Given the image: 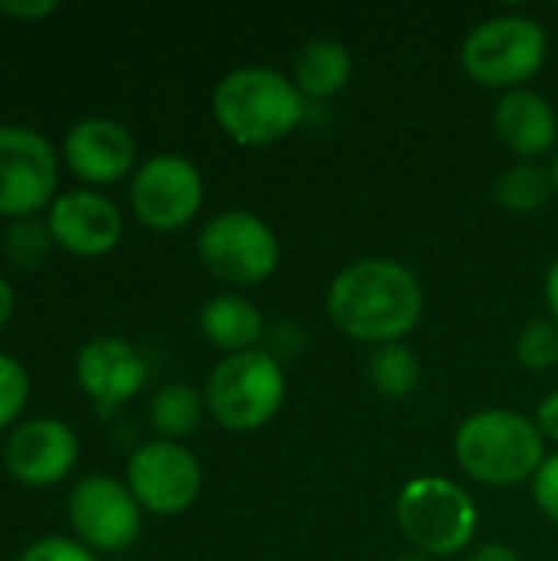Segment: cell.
Listing matches in <instances>:
<instances>
[{"label":"cell","mask_w":558,"mask_h":561,"mask_svg":"<svg viewBox=\"0 0 558 561\" xmlns=\"http://www.w3.org/2000/svg\"><path fill=\"white\" fill-rule=\"evenodd\" d=\"M536 424H539V431H543L546 440H556L558 444V391L546 394V398L539 401V408H536Z\"/></svg>","instance_id":"f1b7e54d"},{"label":"cell","mask_w":558,"mask_h":561,"mask_svg":"<svg viewBox=\"0 0 558 561\" xmlns=\"http://www.w3.org/2000/svg\"><path fill=\"white\" fill-rule=\"evenodd\" d=\"M201 332L204 339L220 348L224 355H240V352H253L263 348L266 339V319L260 312L257 302H250L240 293H220L210 296L201 306Z\"/></svg>","instance_id":"e0dca14e"},{"label":"cell","mask_w":558,"mask_h":561,"mask_svg":"<svg viewBox=\"0 0 558 561\" xmlns=\"http://www.w3.org/2000/svg\"><path fill=\"white\" fill-rule=\"evenodd\" d=\"M352 79V49L339 39L316 36L299 46L293 62V82L303 92V99L326 102L339 95Z\"/></svg>","instance_id":"ac0fdd59"},{"label":"cell","mask_w":558,"mask_h":561,"mask_svg":"<svg viewBox=\"0 0 558 561\" xmlns=\"http://www.w3.org/2000/svg\"><path fill=\"white\" fill-rule=\"evenodd\" d=\"M16 561H99L92 549H86L79 539L69 536H43L30 542Z\"/></svg>","instance_id":"d4e9b609"},{"label":"cell","mask_w":558,"mask_h":561,"mask_svg":"<svg viewBox=\"0 0 558 561\" xmlns=\"http://www.w3.org/2000/svg\"><path fill=\"white\" fill-rule=\"evenodd\" d=\"M128 204L145 227L161 233L181 230L197 217L204 204V178L197 164L178 151L151 154L132 174Z\"/></svg>","instance_id":"ba28073f"},{"label":"cell","mask_w":558,"mask_h":561,"mask_svg":"<svg viewBox=\"0 0 558 561\" xmlns=\"http://www.w3.org/2000/svg\"><path fill=\"white\" fill-rule=\"evenodd\" d=\"M69 526L76 533V539L99 552H125L138 542L141 536V506L132 496V490L105 473H92L82 477L72 490H69Z\"/></svg>","instance_id":"30bf717a"},{"label":"cell","mask_w":558,"mask_h":561,"mask_svg":"<svg viewBox=\"0 0 558 561\" xmlns=\"http://www.w3.org/2000/svg\"><path fill=\"white\" fill-rule=\"evenodd\" d=\"M556 194L553 184V171L536 164V161H516L506 171H500L497 184H493V197L503 210L510 214H539Z\"/></svg>","instance_id":"ffe728a7"},{"label":"cell","mask_w":558,"mask_h":561,"mask_svg":"<svg viewBox=\"0 0 558 561\" xmlns=\"http://www.w3.org/2000/svg\"><path fill=\"white\" fill-rule=\"evenodd\" d=\"M53 237H49V227L46 220L39 217H20V220H10L7 233H3V253L13 266L20 270H36L43 266L46 253H49Z\"/></svg>","instance_id":"7402d4cb"},{"label":"cell","mask_w":558,"mask_h":561,"mask_svg":"<svg viewBox=\"0 0 558 561\" xmlns=\"http://www.w3.org/2000/svg\"><path fill=\"white\" fill-rule=\"evenodd\" d=\"M59 158L53 145L26 125H0V217L20 220L53 204Z\"/></svg>","instance_id":"8fae6325"},{"label":"cell","mask_w":558,"mask_h":561,"mask_svg":"<svg viewBox=\"0 0 558 561\" xmlns=\"http://www.w3.org/2000/svg\"><path fill=\"white\" fill-rule=\"evenodd\" d=\"M204 401L207 414L224 431H260L286 401V371L266 348L224 355L204 385Z\"/></svg>","instance_id":"8992f818"},{"label":"cell","mask_w":558,"mask_h":561,"mask_svg":"<svg viewBox=\"0 0 558 561\" xmlns=\"http://www.w3.org/2000/svg\"><path fill=\"white\" fill-rule=\"evenodd\" d=\"M204 411H207V401L197 388H191L184 381H171V385L155 391L148 417H151V427L158 431L161 440L181 444L184 437H191L201 427Z\"/></svg>","instance_id":"d6986e66"},{"label":"cell","mask_w":558,"mask_h":561,"mask_svg":"<svg viewBox=\"0 0 558 561\" xmlns=\"http://www.w3.org/2000/svg\"><path fill=\"white\" fill-rule=\"evenodd\" d=\"M76 460H79V437L59 417H33L16 424V431L3 447L7 473L30 490L62 483L72 473Z\"/></svg>","instance_id":"4fadbf2b"},{"label":"cell","mask_w":558,"mask_h":561,"mask_svg":"<svg viewBox=\"0 0 558 561\" xmlns=\"http://www.w3.org/2000/svg\"><path fill=\"white\" fill-rule=\"evenodd\" d=\"M13 309H16V293H13V286L0 276V329L10 322Z\"/></svg>","instance_id":"1f68e13d"},{"label":"cell","mask_w":558,"mask_h":561,"mask_svg":"<svg viewBox=\"0 0 558 561\" xmlns=\"http://www.w3.org/2000/svg\"><path fill=\"white\" fill-rule=\"evenodd\" d=\"M125 486L145 513L181 516L187 513L204 486L201 460L178 440L141 444L125 467Z\"/></svg>","instance_id":"9c48e42d"},{"label":"cell","mask_w":558,"mask_h":561,"mask_svg":"<svg viewBox=\"0 0 558 561\" xmlns=\"http://www.w3.org/2000/svg\"><path fill=\"white\" fill-rule=\"evenodd\" d=\"M516 362L529 371H549L558 365V322L533 319L516 335Z\"/></svg>","instance_id":"603a6c76"},{"label":"cell","mask_w":558,"mask_h":561,"mask_svg":"<svg viewBox=\"0 0 558 561\" xmlns=\"http://www.w3.org/2000/svg\"><path fill=\"white\" fill-rule=\"evenodd\" d=\"M467 561H523V556L506 542H483V546L470 549Z\"/></svg>","instance_id":"f546056e"},{"label":"cell","mask_w":558,"mask_h":561,"mask_svg":"<svg viewBox=\"0 0 558 561\" xmlns=\"http://www.w3.org/2000/svg\"><path fill=\"white\" fill-rule=\"evenodd\" d=\"M115 561H135V559H115Z\"/></svg>","instance_id":"e575fe53"},{"label":"cell","mask_w":558,"mask_h":561,"mask_svg":"<svg viewBox=\"0 0 558 561\" xmlns=\"http://www.w3.org/2000/svg\"><path fill=\"white\" fill-rule=\"evenodd\" d=\"M210 108L220 131L243 148H263L289 138L309 112L293 76L273 66H237L220 76Z\"/></svg>","instance_id":"7a4b0ae2"},{"label":"cell","mask_w":558,"mask_h":561,"mask_svg":"<svg viewBox=\"0 0 558 561\" xmlns=\"http://www.w3.org/2000/svg\"><path fill=\"white\" fill-rule=\"evenodd\" d=\"M26 401H30V375H26V368L13 355L0 352V431L10 427L23 414Z\"/></svg>","instance_id":"cb8c5ba5"},{"label":"cell","mask_w":558,"mask_h":561,"mask_svg":"<svg viewBox=\"0 0 558 561\" xmlns=\"http://www.w3.org/2000/svg\"><path fill=\"white\" fill-rule=\"evenodd\" d=\"M306 329L299 325V322H289V319H283V322H276V325H270L266 329V339H263V348L283 365L286 358H299L303 352H306Z\"/></svg>","instance_id":"484cf974"},{"label":"cell","mask_w":558,"mask_h":561,"mask_svg":"<svg viewBox=\"0 0 558 561\" xmlns=\"http://www.w3.org/2000/svg\"><path fill=\"white\" fill-rule=\"evenodd\" d=\"M493 131L523 161L549 154L558 141L556 105L529 85L503 92L493 108Z\"/></svg>","instance_id":"2e32d148"},{"label":"cell","mask_w":558,"mask_h":561,"mask_svg":"<svg viewBox=\"0 0 558 561\" xmlns=\"http://www.w3.org/2000/svg\"><path fill=\"white\" fill-rule=\"evenodd\" d=\"M56 10H59V0H0V13L10 20H23V23L46 20Z\"/></svg>","instance_id":"83f0119b"},{"label":"cell","mask_w":558,"mask_h":561,"mask_svg":"<svg viewBox=\"0 0 558 561\" xmlns=\"http://www.w3.org/2000/svg\"><path fill=\"white\" fill-rule=\"evenodd\" d=\"M395 519L421 556L447 559L474 546L480 510L460 483L447 477H414L398 493Z\"/></svg>","instance_id":"277c9868"},{"label":"cell","mask_w":558,"mask_h":561,"mask_svg":"<svg viewBox=\"0 0 558 561\" xmlns=\"http://www.w3.org/2000/svg\"><path fill=\"white\" fill-rule=\"evenodd\" d=\"M326 312L355 342H401L424 316V286L411 266L391 256H365L335 273Z\"/></svg>","instance_id":"6da1fadb"},{"label":"cell","mask_w":558,"mask_h":561,"mask_svg":"<svg viewBox=\"0 0 558 561\" xmlns=\"http://www.w3.org/2000/svg\"><path fill=\"white\" fill-rule=\"evenodd\" d=\"M460 470L483 486H520L546 463V437L536 417L487 408L460 421L454 434Z\"/></svg>","instance_id":"3957f363"},{"label":"cell","mask_w":558,"mask_h":561,"mask_svg":"<svg viewBox=\"0 0 558 561\" xmlns=\"http://www.w3.org/2000/svg\"><path fill=\"white\" fill-rule=\"evenodd\" d=\"M76 381L102 411H115L141 394L148 381L145 355L118 335H95L76 355Z\"/></svg>","instance_id":"5bb4252c"},{"label":"cell","mask_w":558,"mask_h":561,"mask_svg":"<svg viewBox=\"0 0 558 561\" xmlns=\"http://www.w3.org/2000/svg\"><path fill=\"white\" fill-rule=\"evenodd\" d=\"M62 161L86 184H115L128 178L138 161V145L132 131L115 118H82L62 138Z\"/></svg>","instance_id":"9a60e30c"},{"label":"cell","mask_w":558,"mask_h":561,"mask_svg":"<svg viewBox=\"0 0 558 561\" xmlns=\"http://www.w3.org/2000/svg\"><path fill=\"white\" fill-rule=\"evenodd\" d=\"M398 561H434V559H428V556H421V552H414V556H405V559H398Z\"/></svg>","instance_id":"836d02e7"},{"label":"cell","mask_w":558,"mask_h":561,"mask_svg":"<svg viewBox=\"0 0 558 561\" xmlns=\"http://www.w3.org/2000/svg\"><path fill=\"white\" fill-rule=\"evenodd\" d=\"M46 227L53 243L72 256H105L122 243L125 233L118 204L95 187L56 194L46 207Z\"/></svg>","instance_id":"7c38bea8"},{"label":"cell","mask_w":558,"mask_h":561,"mask_svg":"<svg viewBox=\"0 0 558 561\" xmlns=\"http://www.w3.org/2000/svg\"><path fill=\"white\" fill-rule=\"evenodd\" d=\"M368 381L372 388L388 398V401H405L421 388L424 368L421 358L414 355V348H408L405 342H388L378 345L368 358Z\"/></svg>","instance_id":"44dd1931"},{"label":"cell","mask_w":558,"mask_h":561,"mask_svg":"<svg viewBox=\"0 0 558 561\" xmlns=\"http://www.w3.org/2000/svg\"><path fill=\"white\" fill-rule=\"evenodd\" d=\"M204 270L227 286H257L280 266V237L253 210H220L197 233Z\"/></svg>","instance_id":"52a82bcc"},{"label":"cell","mask_w":558,"mask_h":561,"mask_svg":"<svg viewBox=\"0 0 558 561\" xmlns=\"http://www.w3.org/2000/svg\"><path fill=\"white\" fill-rule=\"evenodd\" d=\"M549 30L526 13H497L480 20L460 43L464 72L490 89H526L546 66Z\"/></svg>","instance_id":"5b68a950"},{"label":"cell","mask_w":558,"mask_h":561,"mask_svg":"<svg viewBox=\"0 0 558 561\" xmlns=\"http://www.w3.org/2000/svg\"><path fill=\"white\" fill-rule=\"evenodd\" d=\"M533 500L543 510V516L558 526V454L546 457V463L533 477Z\"/></svg>","instance_id":"4316f807"},{"label":"cell","mask_w":558,"mask_h":561,"mask_svg":"<svg viewBox=\"0 0 558 561\" xmlns=\"http://www.w3.org/2000/svg\"><path fill=\"white\" fill-rule=\"evenodd\" d=\"M549 171H553V184H556V194H558V151H556V158H553V168H549Z\"/></svg>","instance_id":"d6a6232c"},{"label":"cell","mask_w":558,"mask_h":561,"mask_svg":"<svg viewBox=\"0 0 558 561\" xmlns=\"http://www.w3.org/2000/svg\"><path fill=\"white\" fill-rule=\"evenodd\" d=\"M546 306H549L553 322H558V256L553 260L549 273H546Z\"/></svg>","instance_id":"4dcf8cb0"}]
</instances>
